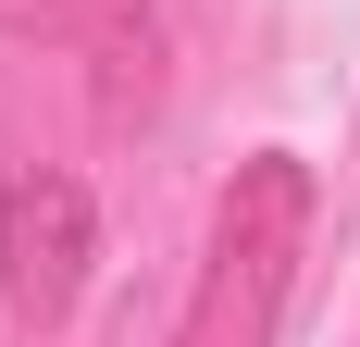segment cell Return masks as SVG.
Segmentation results:
<instances>
[{
  "label": "cell",
  "mask_w": 360,
  "mask_h": 347,
  "mask_svg": "<svg viewBox=\"0 0 360 347\" xmlns=\"http://www.w3.org/2000/svg\"><path fill=\"white\" fill-rule=\"evenodd\" d=\"M87 261H100V199H87V174L25 162L0 186V310H13V335H63L75 298H87Z\"/></svg>",
  "instance_id": "2"
},
{
  "label": "cell",
  "mask_w": 360,
  "mask_h": 347,
  "mask_svg": "<svg viewBox=\"0 0 360 347\" xmlns=\"http://www.w3.org/2000/svg\"><path fill=\"white\" fill-rule=\"evenodd\" d=\"M298 261H311V162L261 149L212 199V248H199V285H186L162 347H274V322L298 298Z\"/></svg>",
  "instance_id": "1"
}]
</instances>
